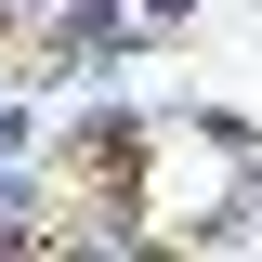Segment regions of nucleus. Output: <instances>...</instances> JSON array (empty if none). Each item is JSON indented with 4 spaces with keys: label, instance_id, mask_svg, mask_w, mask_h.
<instances>
[{
    "label": "nucleus",
    "instance_id": "f257e3e1",
    "mask_svg": "<svg viewBox=\"0 0 262 262\" xmlns=\"http://www.w3.org/2000/svg\"><path fill=\"white\" fill-rule=\"evenodd\" d=\"M39 170H53L66 223L53 262H118V249H158V118L105 79L92 105H53L39 118Z\"/></svg>",
    "mask_w": 262,
    "mask_h": 262
},
{
    "label": "nucleus",
    "instance_id": "f03ea898",
    "mask_svg": "<svg viewBox=\"0 0 262 262\" xmlns=\"http://www.w3.org/2000/svg\"><path fill=\"white\" fill-rule=\"evenodd\" d=\"M131 27H144V39H184V27H196V0H131Z\"/></svg>",
    "mask_w": 262,
    "mask_h": 262
},
{
    "label": "nucleus",
    "instance_id": "7ed1b4c3",
    "mask_svg": "<svg viewBox=\"0 0 262 262\" xmlns=\"http://www.w3.org/2000/svg\"><path fill=\"white\" fill-rule=\"evenodd\" d=\"M39 13H66V0H0V27H39Z\"/></svg>",
    "mask_w": 262,
    "mask_h": 262
}]
</instances>
